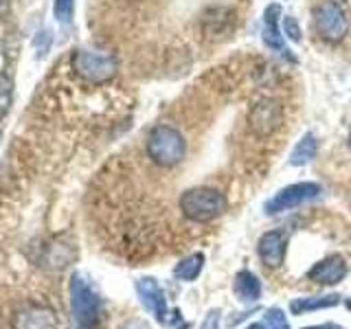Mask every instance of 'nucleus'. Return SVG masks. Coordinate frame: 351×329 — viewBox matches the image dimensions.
Masks as SVG:
<instances>
[{
  "label": "nucleus",
  "mask_w": 351,
  "mask_h": 329,
  "mask_svg": "<svg viewBox=\"0 0 351 329\" xmlns=\"http://www.w3.org/2000/svg\"><path fill=\"white\" fill-rule=\"evenodd\" d=\"M3 11H5V0H0V16H3Z\"/></svg>",
  "instance_id": "obj_25"
},
{
  "label": "nucleus",
  "mask_w": 351,
  "mask_h": 329,
  "mask_svg": "<svg viewBox=\"0 0 351 329\" xmlns=\"http://www.w3.org/2000/svg\"><path fill=\"white\" fill-rule=\"evenodd\" d=\"M314 22H316V31L329 44H338L349 33V18L343 5L336 3V0H323L314 9Z\"/></svg>",
  "instance_id": "obj_4"
},
{
  "label": "nucleus",
  "mask_w": 351,
  "mask_h": 329,
  "mask_svg": "<svg viewBox=\"0 0 351 329\" xmlns=\"http://www.w3.org/2000/svg\"><path fill=\"white\" fill-rule=\"evenodd\" d=\"M53 14L62 25L71 22L75 14V0H53Z\"/></svg>",
  "instance_id": "obj_18"
},
{
  "label": "nucleus",
  "mask_w": 351,
  "mask_h": 329,
  "mask_svg": "<svg viewBox=\"0 0 351 329\" xmlns=\"http://www.w3.org/2000/svg\"><path fill=\"white\" fill-rule=\"evenodd\" d=\"M71 69L86 84L99 86V84H108L110 80H114V75L119 71V64H117L114 55H110V53L80 49V51L73 53Z\"/></svg>",
  "instance_id": "obj_3"
},
{
  "label": "nucleus",
  "mask_w": 351,
  "mask_h": 329,
  "mask_svg": "<svg viewBox=\"0 0 351 329\" xmlns=\"http://www.w3.org/2000/svg\"><path fill=\"white\" fill-rule=\"evenodd\" d=\"M283 123V106L277 99H259L248 110V127L255 136L268 138Z\"/></svg>",
  "instance_id": "obj_6"
},
{
  "label": "nucleus",
  "mask_w": 351,
  "mask_h": 329,
  "mask_svg": "<svg viewBox=\"0 0 351 329\" xmlns=\"http://www.w3.org/2000/svg\"><path fill=\"white\" fill-rule=\"evenodd\" d=\"M145 149L154 164L169 169L182 162L186 154V141L180 134V130H176L173 125H167V123H160L149 130Z\"/></svg>",
  "instance_id": "obj_1"
},
{
  "label": "nucleus",
  "mask_w": 351,
  "mask_h": 329,
  "mask_svg": "<svg viewBox=\"0 0 351 329\" xmlns=\"http://www.w3.org/2000/svg\"><path fill=\"white\" fill-rule=\"evenodd\" d=\"M51 42H53V38H51L49 31H42V33H38V36H36V40H33V47H36V44H40V47H38V55H40V58H44V55L49 53Z\"/></svg>",
  "instance_id": "obj_20"
},
{
  "label": "nucleus",
  "mask_w": 351,
  "mask_h": 329,
  "mask_svg": "<svg viewBox=\"0 0 351 329\" xmlns=\"http://www.w3.org/2000/svg\"><path fill=\"white\" fill-rule=\"evenodd\" d=\"M235 25V11L226 7H213L208 9L202 18V29L206 36H219Z\"/></svg>",
  "instance_id": "obj_12"
},
{
  "label": "nucleus",
  "mask_w": 351,
  "mask_h": 329,
  "mask_svg": "<svg viewBox=\"0 0 351 329\" xmlns=\"http://www.w3.org/2000/svg\"><path fill=\"white\" fill-rule=\"evenodd\" d=\"M233 292L241 303H257L261 299V281L255 272L239 270L233 281Z\"/></svg>",
  "instance_id": "obj_11"
},
{
  "label": "nucleus",
  "mask_w": 351,
  "mask_h": 329,
  "mask_svg": "<svg viewBox=\"0 0 351 329\" xmlns=\"http://www.w3.org/2000/svg\"><path fill=\"white\" fill-rule=\"evenodd\" d=\"M263 318H266L268 329H290L288 318H285V312L281 310V307H270Z\"/></svg>",
  "instance_id": "obj_19"
},
{
  "label": "nucleus",
  "mask_w": 351,
  "mask_h": 329,
  "mask_svg": "<svg viewBox=\"0 0 351 329\" xmlns=\"http://www.w3.org/2000/svg\"><path fill=\"white\" fill-rule=\"evenodd\" d=\"M285 250H288V237L281 230H268L259 237L257 252L263 266L268 268H279L285 259Z\"/></svg>",
  "instance_id": "obj_8"
},
{
  "label": "nucleus",
  "mask_w": 351,
  "mask_h": 329,
  "mask_svg": "<svg viewBox=\"0 0 351 329\" xmlns=\"http://www.w3.org/2000/svg\"><path fill=\"white\" fill-rule=\"evenodd\" d=\"M281 31H283V38H288L290 42H294V44L303 42L301 25L296 22L294 16H285V18H281Z\"/></svg>",
  "instance_id": "obj_17"
},
{
  "label": "nucleus",
  "mask_w": 351,
  "mask_h": 329,
  "mask_svg": "<svg viewBox=\"0 0 351 329\" xmlns=\"http://www.w3.org/2000/svg\"><path fill=\"white\" fill-rule=\"evenodd\" d=\"M219 310H211L206 316H204V321H202V327L200 329H217L219 327Z\"/></svg>",
  "instance_id": "obj_21"
},
{
  "label": "nucleus",
  "mask_w": 351,
  "mask_h": 329,
  "mask_svg": "<svg viewBox=\"0 0 351 329\" xmlns=\"http://www.w3.org/2000/svg\"><path fill=\"white\" fill-rule=\"evenodd\" d=\"M136 290L141 294V301L143 305L147 307V310L158 318L160 323L167 325L169 323V312H167V301H165V294L160 290V285L156 283V279H141L138 285H136Z\"/></svg>",
  "instance_id": "obj_9"
},
{
  "label": "nucleus",
  "mask_w": 351,
  "mask_h": 329,
  "mask_svg": "<svg viewBox=\"0 0 351 329\" xmlns=\"http://www.w3.org/2000/svg\"><path fill=\"white\" fill-rule=\"evenodd\" d=\"M303 329H345V327L334 325V323H325V325H314V327H303Z\"/></svg>",
  "instance_id": "obj_22"
},
{
  "label": "nucleus",
  "mask_w": 351,
  "mask_h": 329,
  "mask_svg": "<svg viewBox=\"0 0 351 329\" xmlns=\"http://www.w3.org/2000/svg\"><path fill=\"white\" fill-rule=\"evenodd\" d=\"M204 268V255L202 252H193V255L189 257H184L178 266L173 268V274H176V279H180V281H193L200 277V272Z\"/></svg>",
  "instance_id": "obj_15"
},
{
  "label": "nucleus",
  "mask_w": 351,
  "mask_h": 329,
  "mask_svg": "<svg viewBox=\"0 0 351 329\" xmlns=\"http://www.w3.org/2000/svg\"><path fill=\"white\" fill-rule=\"evenodd\" d=\"M347 272H349V266L343 255H329L318 263H314L310 272H307V279L321 285H336L347 277Z\"/></svg>",
  "instance_id": "obj_7"
},
{
  "label": "nucleus",
  "mask_w": 351,
  "mask_h": 329,
  "mask_svg": "<svg viewBox=\"0 0 351 329\" xmlns=\"http://www.w3.org/2000/svg\"><path fill=\"white\" fill-rule=\"evenodd\" d=\"M283 18V11H281V5L272 3L263 9V29H261V38H263V44H266L268 49H274V51H283L285 47V38H283V31L279 29V22Z\"/></svg>",
  "instance_id": "obj_10"
},
{
  "label": "nucleus",
  "mask_w": 351,
  "mask_h": 329,
  "mask_svg": "<svg viewBox=\"0 0 351 329\" xmlns=\"http://www.w3.org/2000/svg\"><path fill=\"white\" fill-rule=\"evenodd\" d=\"M178 329H191V323H184L182 327H178Z\"/></svg>",
  "instance_id": "obj_26"
},
{
  "label": "nucleus",
  "mask_w": 351,
  "mask_h": 329,
  "mask_svg": "<svg viewBox=\"0 0 351 329\" xmlns=\"http://www.w3.org/2000/svg\"><path fill=\"white\" fill-rule=\"evenodd\" d=\"M14 77L9 73H0V119H5L14 106Z\"/></svg>",
  "instance_id": "obj_16"
},
{
  "label": "nucleus",
  "mask_w": 351,
  "mask_h": 329,
  "mask_svg": "<svg viewBox=\"0 0 351 329\" xmlns=\"http://www.w3.org/2000/svg\"><path fill=\"white\" fill-rule=\"evenodd\" d=\"M178 206L189 222L206 224L226 211V197L213 186H193L180 195Z\"/></svg>",
  "instance_id": "obj_2"
},
{
  "label": "nucleus",
  "mask_w": 351,
  "mask_h": 329,
  "mask_svg": "<svg viewBox=\"0 0 351 329\" xmlns=\"http://www.w3.org/2000/svg\"><path fill=\"white\" fill-rule=\"evenodd\" d=\"M123 329H149L145 323H138V321H134V323H130V325H125Z\"/></svg>",
  "instance_id": "obj_23"
},
{
  "label": "nucleus",
  "mask_w": 351,
  "mask_h": 329,
  "mask_svg": "<svg viewBox=\"0 0 351 329\" xmlns=\"http://www.w3.org/2000/svg\"><path fill=\"white\" fill-rule=\"evenodd\" d=\"M349 147H351V127H349Z\"/></svg>",
  "instance_id": "obj_27"
},
{
  "label": "nucleus",
  "mask_w": 351,
  "mask_h": 329,
  "mask_svg": "<svg viewBox=\"0 0 351 329\" xmlns=\"http://www.w3.org/2000/svg\"><path fill=\"white\" fill-rule=\"evenodd\" d=\"M246 329H266V325H263V323H252V325H248Z\"/></svg>",
  "instance_id": "obj_24"
},
{
  "label": "nucleus",
  "mask_w": 351,
  "mask_h": 329,
  "mask_svg": "<svg viewBox=\"0 0 351 329\" xmlns=\"http://www.w3.org/2000/svg\"><path fill=\"white\" fill-rule=\"evenodd\" d=\"M318 154V138L314 132H305V134L296 141L294 149L290 151V164L292 167H303V164L312 162Z\"/></svg>",
  "instance_id": "obj_13"
},
{
  "label": "nucleus",
  "mask_w": 351,
  "mask_h": 329,
  "mask_svg": "<svg viewBox=\"0 0 351 329\" xmlns=\"http://www.w3.org/2000/svg\"><path fill=\"white\" fill-rule=\"evenodd\" d=\"M338 303H340V296L338 294L307 296V299H292L290 301V312L292 314H307V312L327 310V307H336Z\"/></svg>",
  "instance_id": "obj_14"
},
{
  "label": "nucleus",
  "mask_w": 351,
  "mask_h": 329,
  "mask_svg": "<svg viewBox=\"0 0 351 329\" xmlns=\"http://www.w3.org/2000/svg\"><path fill=\"white\" fill-rule=\"evenodd\" d=\"M321 193H323V189L318 182H294V184L283 186L281 191L274 193L263 208H266L268 215H277L283 211H292L296 206H303L305 202H312Z\"/></svg>",
  "instance_id": "obj_5"
}]
</instances>
